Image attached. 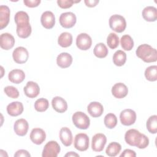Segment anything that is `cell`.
<instances>
[{
    "instance_id": "cell-25",
    "label": "cell",
    "mask_w": 157,
    "mask_h": 157,
    "mask_svg": "<svg viewBox=\"0 0 157 157\" xmlns=\"http://www.w3.org/2000/svg\"><path fill=\"white\" fill-rule=\"evenodd\" d=\"M144 19L147 21H155L157 19V9L153 6H147L142 12Z\"/></svg>"
},
{
    "instance_id": "cell-18",
    "label": "cell",
    "mask_w": 157,
    "mask_h": 157,
    "mask_svg": "<svg viewBox=\"0 0 157 157\" xmlns=\"http://www.w3.org/2000/svg\"><path fill=\"white\" fill-rule=\"evenodd\" d=\"M23 110V104L18 101L12 102L7 106V112L8 114L12 117H17L21 115Z\"/></svg>"
},
{
    "instance_id": "cell-29",
    "label": "cell",
    "mask_w": 157,
    "mask_h": 157,
    "mask_svg": "<svg viewBox=\"0 0 157 157\" xmlns=\"http://www.w3.org/2000/svg\"><path fill=\"white\" fill-rule=\"evenodd\" d=\"M108 52V48H107L106 45L102 42L96 44L93 50L94 55L99 58H103L106 57Z\"/></svg>"
},
{
    "instance_id": "cell-2",
    "label": "cell",
    "mask_w": 157,
    "mask_h": 157,
    "mask_svg": "<svg viewBox=\"0 0 157 157\" xmlns=\"http://www.w3.org/2000/svg\"><path fill=\"white\" fill-rule=\"evenodd\" d=\"M136 55L145 63L155 62L157 60V51L148 44L139 45L136 51Z\"/></svg>"
},
{
    "instance_id": "cell-4",
    "label": "cell",
    "mask_w": 157,
    "mask_h": 157,
    "mask_svg": "<svg viewBox=\"0 0 157 157\" xmlns=\"http://www.w3.org/2000/svg\"><path fill=\"white\" fill-rule=\"evenodd\" d=\"M72 122L78 129H86L90 124L89 117L82 112H76L72 115Z\"/></svg>"
},
{
    "instance_id": "cell-6",
    "label": "cell",
    "mask_w": 157,
    "mask_h": 157,
    "mask_svg": "<svg viewBox=\"0 0 157 157\" xmlns=\"http://www.w3.org/2000/svg\"><path fill=\"white\" fill-rule=\"evenodd\" d=\"M89 137L85 133L77 134L74 138V147L80 151H86L89 147Z\"/></svg>"
},
{
    "instance_id": "cell-9",
    "label": "cell",
    "mask_w": 157,
    "mask_h": 157,
    "mask_svg": "<svg viewBox=\"0 0 157 157\" xmlns=\"http://www.w3.org/2000/svg\"><path fill=\"white\" fill-rule=\"evenodd\" d=\"M107 142L106 136L102 133L96 134L92 138L91 148L96 152L102 151Z\"/></svg>"
},
{
    "instance_id": "cell-28",
    "label": "cell",
    "mask_w": 157,
    "mask_h": 157,
    "mask_svg": "<svg viewBox=\"0 0 157 157\" xmlns=\"http://www.w3.org/2000/svg\"><path fill=\"white\" fill-rule=\"evenodd\" d=\"M121 149V145L116 142H113L110 143L105 150V153L111 157L116 156L120 151Z\"/></svg>"
},
{
    "instance_id": "cell-41",
    "label": "cell",
    "mask_w": 157,
    "mask_h": 157,
    "mask_svg": "<svg viewBox=\"0 0 157 157\" xmlns=\"http://www.w3.org/2000/svg\"><path fill=\"white\" fill-rule=\"evenodd\" d=\"M136 156V153L134 151L130 149L124 150L122 153L120 155V157H135Z\"/></svg>"
},
{
    "instance_id": "cell-35",
    "label": "cell",
    "mask_w": 157,
    "mask_h": 157,
    "mask_svg": "<svg viewBox=\"0 0 157 157\" xmlns=\"http://www.w3.org/2000/svg\"><path fill=\"white\" fill-rule=\"evenodd\" d=\"M49 106L48 101L45 98H39L37 99L34 103V109L39 112H45L47 110Z\"/></svg>"
},
{
    "instance_id": "cell-36",
    "label": "cell",
    "mask_w": 157,
    "mask_h": 157,
    "mask_svg": "<svg viewBox=\"0 0 157 157\" xmlns=\"http://www.w3.org/2000/svg\"><path fill=\"white\" fill-rule=\"evenodd\" d=\"M104 122L107 128L113 129L117 124V118L115 114L110 113L105 116Z\"/></svg>"
},
{
    "instance_id": "cell-12",
    "label": "cell",
    "mask_w": 157,
    "mask_h": 157,
    "mask_svg": "<svg viewBox=\"0 0 157 157\" xmlns=\"http://www.w3.org/2000/svg\"><path fill=\"white\" fill-rule=\"evenodd\" d=\"M31 140L36 145L42 144L46 139V134L45 131L41 128H34L30 133Z\"/></svg>"
},
{
    "instance_id": "cell-23",
    "label": "cell",
    "mask_w": 157,
    "mask_h": 157,
    "mask_svg": "<svg viewBox=\"0 0 157 157\" xmlns=\"http://www.w3.org/2000/svg\"><path fill=\"white\" fill-rule=\"evenodd\" d=\"M10 9L7 6H0V28L2 29L7 26L10 20Z\"/></svg>"
},
{
    "instance_id": "cell-30",
    "label": "cell",
    "mask_w": 157,
    "mask_h": 157,
    "mask_svg": "<svg viewBox=\"0 0 157 157\" xmlns=\"http://www.w3.org/2000/svg\"><path fill=\"white\" fill-rule=\"evenodd\" d=\"M126 61V54L124 52L119 50H117L113 56V62L117 66H121L124 64Z\"/></svg>"
},
{
    "instance_id": "cell-10",
    "label": "cell",
    "mask_w": 157,
    "mask_h": 157,
    "mask_svg": "<svg viewBox=\"0 0 157 157\" xmlns=\"http://www.w3.org/2000/svg\"><path fill=\"white\" fill-rule=\"evenodd\" d=\"M12 56L15 63L18 64H23L28 61L29 53L26 48L23 47H18L13 50Z\"/></svg>"
},
{
    "instance_id": "cell-14",
    "label": "cell",
    "mask_w": 157,
    "mask_h": 157,
    "mask_svg": "<svg viewBox=\"0 0 157 157\" xmlns=\"http://www.w3.org/2000/svg\"><path fill=\"white\" fill-rule=\"evenodd\" d=\"M42 25L46 29L52 28L55 24V17L53 13L51 11L44 12L40 17Z\"/></svg>"
},
{
    "instance_id": "cell-7",
    "label": "cell",
    "mask_w": 157,
    "mask_h": 157,
    "mask_svg": "<svg viewBox=\"0 0 157 157\" xmlns=\"http://www.w3.org/2000/svg\"><path fill=\"white\" fill-rule=\"evenodd\" d=\"M59 23L61 26L64 28H71L73 27L77 21L75 15L71 12H67L62 13L60 15L59 18Z\"/></svg>"
},
{
    "instance_id": "cell-31",
    "label": "cell",
    "mask_w": 157,
    "mask_h": 157,
    "mask_svg": "<svg viewBox=\"0 0 157 157\" xmlns=\"http://www.w3.org/2000/svg\"><path fill=\"white\" fill-rule=\"evenodd\" d=\"M15 22L17 25L29 23V17L24 11H18L15 15Z\"/></svg>"
},
{
    "instance_id": "cell-5",
    "label": "cell",
    "mask_w": 157,
    "mask_h": 157,
    "mask_svg": "<svg viewBox=\"0 0 157 157\" xmlns=\"http://www.w3.org/2000/svg\"><path fill=\"white\" fill-rule=\"evenodd\" d=\"M60 146L57 142L51 140L47 142L43 149L42 157H56L60 152Z\"/></svg>"
},
{
    "instance_id": "cell-15",
    "label": "cell",
    "mask_w": 157,
    "mask_h": 157,
    "mask_svg": "<svg viewBox=\"0 0 157 157\" xmlns=\"http://www.w3.org/2000/svg\"><path fill=\"white\" fill-rule=\"evenodd\" d=\"M29 128L28 121L23 118L17 120L13 124V129L15 132L20 136H24L27 134Z\"/></svg>"
},
{
    "instance_id": "cell-11",
    "label": "cell",
    "mask_w": 157,
    "mask_h": 157,
    "mask_svg": "<svg viewBox=\"0 0 157 157\" xmlns=\"http://www.w3.org/2000/svg\"><path fill=\"white\" fill-rule=\"evenodd\" d=\"M92 44L91 37L86 33H80L76 38L77 47L82 50H88Z\"/></svg>"
},
{
    "instance_id": "cell-34",
    "label": "cell",
    "mask_w": 157,
    "mask_h": 157,
    "mask_svg": "<svg viewBox=\"0 0 157 157\" xmlns=\"http://www.w3.org/2000/svg\"><path fill=\"white\" fill-rule=\"evenodd\" d=\"M147 129L149 132L156 134L157 132V116L152 115L148 118L146 123Z\"/></svg>"
},
{
    "instance_id": "cell-39",
    "label": "cell",
    "mask_w": 157,
    "mask_h": 157,
    "mask_svg": "<svg viewBox=\"0 0 157 157\" xmlns=\"http://www.w3.org/2000/svg\"><path fill=\"white\" fill-rule=\"evenodd\" d=\"M80 1H75L73 0H58L57 4L62 9H68L72 7V4L74 3L79 2Z\"/></svg>"
},
{
    "instance_id": "cell-37",
    "label": "cell",
    "mask_w": 157,
    "mask_h": 157,
    "mask_svg": "<svg viewBox=\"0 0 157 157\" xmlns=\"http://www.w3.org/2000/svg\"><path fill=\"white\" fill-rule=\"evenodd\" d=\"M107 44L111 49L116 48L119 45V37L114 33H110L107 38Z\"/></svg>"
},
{
    "instance_id": "cell-22",
    "label": "cell",
    "mask_w": 157,
    "mask_h": 157,
    "mask_svg": "<svg viewBox=\"0 0 157 157\" xmlns=\"http://www.w3.org/2000/svg\"><path fill=\"white\" fill-rule=\"evenodd\" d=\"M59 139L64 146H70L72 143L73 139L71 129L67 127L62 128L59 131Z\"/></svg>"
},
{
    "instance_id": "cell-16",
    "label": "cell",
    "mask_w": 157,
    "mask_h": 157,
    "mask_svg": "<svg viewBox=\"0 0 157 157\" xmlns=\"http://www.w3.org/2000/svg\"><path fill=\"white\" fill-rule=\"evenodd\" d=\"M15 44L13 36L7 33H2L0 36V45L1 48L8 50L11 49Z\"/></svg>"
},
{
    "instance_id": "cell-24",
    "label": "cell",
    "mask_w": 157,
    "mask_h": 157,
    "mask_svg": "<svg viewBox=\"0 0 157 157\" xmlns=\"http://www.w3.org/2000/svg\"><path fill=\"white\" fill-rule=\"evenodd\" d=\"M8 78L11 82L18 84L24 80L25 78V74L22 70L15 69L9 73Z\"/></svg>"
},
{
    "instance_id": "cell-26",
    "label": "cell",
    "mask_w": 157,
    "mask_h": 157,
    "mask_svg": "<svg viewBox=\"0 0 157 157\" xmlns=\"http://www.w3.org/2000/svg\"><path fill=\"white\" fill-rule=\"evenodd\" d=\"M31 31L32 29L29 23L17 26V34L20 38L25 39L28 37L30 36Z\"/></svg>"
},
{
    "instance_id": "cell-38",
    "label": "cell",
    "mask_w": 157,
    "mask_h": 157,
    "mask_svg": "<svg viewBox=\"0 0 157 157\" xmlns=\"http://www.w3.org/2000/svg\"><path fill=\"white\" fill-rule=\"evenodd\" d=\"M5 93L10 98L13 99H16L19 96L18 90L13 86H6L4 89Z\"/></svg>"
},
{
    "instance_id": "cell-27",
    "label": "cell",
    "mask_w": 157,
    "mask_h": 157,
    "mask_svg": "<svg viewBox=\"0 0 157 157\" xmlns=\"http://www.w3.org/2000/svg\"><path fill=\"white\" fill-rule=\"evenodd\" d=\"M58 43L61 47L64 48L71 46L72 43V34L67 32L62 33L58 37Z\"/></svg>"
},
{
    "instance_id": "cell-21",
    "label": "cell",
    "mask_w": 157,
    "mask_h": 157,
    "mask_svg": "<svg viewBox=\"0 0 157 157\" xmlns=\"http://www.w3.org/2000/svg\"><path fill=\"white\" fill-rule=\"evenodd\" d=\"M72 63V56L66 52H63L59 54L56 58L57 65L61 68H67L69 67Z\"/></svg>"
},
{
    "instance_id": "cell-32",
    "label": "cell",
    "mask_w": 157,
    "mask_h": 157,
    "mask_svg": "<svg viewBox=\"0 0 157 157\" xmlns=\"http://www.w3.org/2000/svg\"><path fill=\"white\" fill-rule=\"evenodd\" d=\"M120 44L123 49L126 51L131 50L134 47V41L132 37L128 34L124 35L120 39Z\"/></svg>"
},
{
    "instance_id": "cell-20",
    "label": "cell",
    "mask_w": 157,
    "mask_h": 157,
    "mask_svg": "<svg viewBox=\"0 0 157 157\" xmlns=\"http://www.w3.org/2000/svg\"><path fill=\"white\" fill-rule=\"evenodd\" d=\"M87 111L91 117L96 118L102 115L104 112V108L100 102H91L87 107Z\"/></svg>"
},
{
    "instance_id": "cell-43",
    "label": "cell",
    "mask_w": 157,
    "mask_h": 157,
    "mask_svg": "<svg viewBox=\"0 0 157 157\" xmlns=\"http://www.w3.org/2000/svg\"><path fill=\"white\" fill-rule=\"evenodd\" d=\"M99 0H85L84 1V2L86 4V6L89 7H95L99 3Z\"/></svg>"
},
{
    "instance_id": "cell-44",
    "label": "cell",
    "mask_w": 157,
    "mask_h": 157,
    "mask_svg": "<svg viewBox=\"0 0 157 157\" xmlns=\"http://www.w3.org/2000/svg\"><path fill=\"white\" fill-rule=\"evenodd\" d=\"M64 156H79V155L75 152L70 151V152H68L67 153H66Z\"/></svg>"
},
{
    "instance_id": "cell-8",
    "label": "cell",
    "mask_w": 157,
    "mask_h": 157,
    "mask_svg": "<svg viewBox=\"0 0 157 157\" xmlns=\"http://www.w3.org/2000/svg\"><path fill=\"white\" fill-rule=\"evenodd\" d=\"M120 119L122 124L130 126L135 123L136 120V113L132 109H124L120 113Z\"/></svg>"
},
{
    "instance_id": "cell-40",
    "label": "cell",
    "mask_w": 157,
    "mask_h": 157,
    "mask_svg": "<svg viewBox=\"0 0 157 157\" xmlns=\"http://www.w3.org/2000/svg\"><path fill=\"white\" fill-rule=\"evenodd\" d=\"M40 0H24L23 3L28 7H37L40 3Z\"/></svg>"
},
{
    "instance_id": "cell-42",
    "label": "cell",
    "mask_w": 157,
    "mask_h": 157,
    "mask_svg": "<svg viewBox=\"0 0 157 157\" xmlns=\"http://www.w3.org/2000/svg\"><path fill=\"white\" fill-rule=\"evenodd\" d=\"M14 156L15 157H20V156L30 157L31 155L29 154V153L28 151H26L25 150H18L14 154Z\"/></svg>"
},
{
    "instance_id": "cell-33",
    "label": "cell",
    "mask_w": 157,
    "mask_h": 157,
    "mask_svg": "<svg viewBox=\"0 0 157 157\" xmlns=\"http://www.w3.org/2000/svg\"><path fill=\"white\" fill-rule=\"evenodd\" d=\"M145 77L147 80L150 82H155L157 80V66L156 65L148 67L145 71Z\"/></svg>"
},
{
    "instance_id": "cell-17",
    "label": "cell",
    "mask_w": 157,
    "mask_h": 157,
    "mask_svg": "<svg viewBox=\"0 0 157 157\" xmlns=\"http://www.w3.org/2000/svg\"><path fill=\"white\" fill-rule=\"evenodd\" d=\"M112 93L115 98L121 99L127 96L128 93V88L124 83H117L112 86Z\"/></svg>"
},
{
    "instance_id": "cell-19",
    "label": "cell",
    "mask_w": 157,
    "mask_h": 157,
    "mask_svg": "<svg viewBox=\"0 0 157 157\" xmlns=\"http://www.w3.org/2000/svg\"><path fill=\"white\" fill-rule=\"evenodd\" d=\"M52 105L53 109L58 113H63L67 109V104L65 99L59 96H55L52 99Z\"/></svg>"
},
{
    "instance_id": "cell-13",
    "label": "cell",
    "mask_w": 157,
    "mask_h": 157,
    "mask_svg": "<svg viewBox=\"0 0 157 157\" xmlns=\"http://www.w3.org/2000/svg\"><path fill=\"white\" fill-rule=\"evenodd\" d=\"M23 90L25 95L29 98L37 97L40 93L39 86L37 83L33 81L28 82Z\"/></svg>"
},
{
    "instance_id": "cell-3",
    "label": "cell",
    "mask_w": 157,
    "mask_h": 157,
    "mask_svg": "<svg viewBox=\"0 0 157 157\" xmlns=\"http://www.w3.org/2000/svg\"><path fill=\"white\" fill-rule=\"evenodd\" d=\"M110 28L117 33H122L126 27L125 18L120 15H113L109 18Z\"/></svg>"
},
{
    "instance_id": "cell-1",
    "label": "cell",
    "mask_w": 157,
    "mask_h": 157,
    "mask_svg": "<svg viewBox=\"0 0 157 157\" xmlns=\"http://www.w3.org/2000/svg\"><path fill=\"white\" fill-rule=\"evenodd\" d=\"M124 140L129 145L136 146L140 149L146 148L149 144L148 138L135 129H131L126 132Z\"/></svg>"
}]
</instances>
